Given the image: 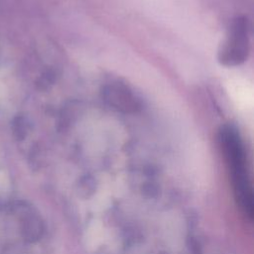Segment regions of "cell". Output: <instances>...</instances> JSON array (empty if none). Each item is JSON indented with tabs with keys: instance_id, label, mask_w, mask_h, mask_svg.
<instances>
[{
	"instance_id": "cell-2",
	"label": "cell",
	"mask_w": 254,
	"mask_h": 254,
	"mask_svg": "<svg viewBox=\"0 0 254 254\" xmlns=\"http://www.w3.org/2000/svg\"><path fill=\"white\" fill-rule=\"evenodd\" d=\"M250 52L249 23L245 17H237L231 23L227 36L218 50V61L224 66L243 64Z\"/></svg>"
},
{
	"instance_id": "cell-1",
	"label": "cell",
	"mask_w": 254,
	"mask_h": 254,
	"mask_svg": "<svg viewBox=\"0 0 254 254\" xmlns=\"http://www.w3.org/2000/svg\"><path fill=\"white\" fill-rule=\"evenodd\" d=\"M218 140L237 192V198L242 199L243 207L251 215L252 196L249 189L246 155L239 133L234 127L224 125L219 130Z\"/></svg>"
},
{
	"instance_id": "cell-3",
	"label": "cell",
	"mask_w": 254,
	"mask_h": 254,
	"mask_svg": "<svg viewBox=\"0 0 254 254\" xmlns=\"http://www.w3.org/2000/svg\"><path fill=\"white\" fill-rule=\"evenodd\" d=\"M104 100L113 108L123 112H134L139 108V102L132 91L124 84L113 82L103 89Z\"/></svg>"
}]
</instances>
